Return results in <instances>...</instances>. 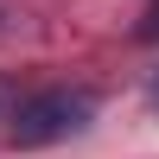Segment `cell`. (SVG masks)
<instances>
[{
  "instance_id": "6da1fadb",
  "label": "cell",
  "mask_w": 159,
  "mask_h": 159,
  "mask_svg": "<svg viewBox=\"0 0 159 159\" xmlns=\"http://www.w3.org/2000/svg\"><path fill=\"white\" fill-rule=\"evenodd\" d=\"M89 115H96V102L83 89H45V96L19 102L7 140L13 147H51V140H70L76 127H89Z\"/></svg>"
},
{
  "instance_id": "7a4b0ae2",
  "label": "cell",
  "mask_w": 159,
  "mask_h": 159,
  "mask_svg": "<svg viewBox=\"0 0 159 159\" xmlns=\"http://www.w3.org/2000/svg\"><path fill=\"white\" fill-rule=\"evenodd\" d=\"M140 38H159V0L147 7V19H140Z\"/></svg>"
},
{
  "instance_id": "3957f363",
  "label": "cell",
  "mask_w": 159,
  "mask_h": 159,
  "mask_svg": "<svg viewBox=\"0 0 159 159\" xmlns=\"http://www.w3.org/2000/svg\"><path fill=\"white\" fill-rule=\"evenodd\" d=\"M147 108H159V76H153V83H147Z\"/></svg>"
}]
</instances>
